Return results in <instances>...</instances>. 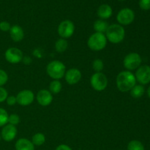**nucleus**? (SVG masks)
<instances>
[{
    "label": "nucleus",
    "instance_id": "1",
    "mask_svg": "<svg viewBox=\"0 0 150 150\" xmlns=\"http://www.w3.org/2000/svg\"><path fill=\"white\" fill-rule=\"evenodd\" d=\"M136 83V77L133 73L128 70L120 72L117 76V86L120 92H126L130 91Z\"/></svg>",
    "mask_w": 150,
    "mask_h": 150
},
{
    "label": "nucleus",
    "instance_id": "2",
    "mask_svg": "<svg viewBox=\"0 0 150 150\" xmlns=\"http://www.w3.org/2000/svg\"><path fill=\"white\" fill-rule=\"evenodd\" d=\"M125 36V31L123 26L120 24L114 23L108 26L106 32L105 37L107 40L110 41L111 43L117 44L121 42L124 40Z\"/></svg>",
    "mask_w": 150,
    "mask_h": 150
},
{
    "label": "nucleus",
    "instance_id": "3",
    "mask_svg": "<svg viewBox=\"0 0 150 150\" xmlns=\"http://www.w3.org/2000/svg\"><path fill=\"white\" fill-rule=\"evenodd\" d=\"M46 71L50 77L54 80H59L64 76L66 67L62 62L59 60H54L47 65Z\"/></svg>",
    "mask_w": 150,
    "mask_h": 150
},
{
    "label": "nucleus",
    "instance_id": "4",
    "mask_svg": "<svg viewBox=\"0 0 150 150\" xmlns=\"http://www.w3.org/2000/svg\"><path fill=\"white\" fill-rule=\"evenodd\" d=\"M107 38L103 33L95 32L89 38L87 45L91 50L95 51H99L104 49L106 46Z\"/></svg>",
    "mask_w": 150,
    "mask_h": 150
},
{
    "label": "nucleus",
    "instance_id": "5",
    "mask_svg": "<svg viewBox=\"0 0 150 150\" xmlns=\"http://www.w3.org/2000/svg\"><path fill=\"white\" fill-rule=\"evenodd\" d=\"M90 83L95 90L101 92L108 86V79L103 73H95L90 79Z\"/></svg>",
    "mask_w": 150,
    "mask_h": 150
},
{
    "label": "nucleus",
    "instance_id": "6",
    "mask_svg": "<svg viewBox=\"0 0 150 150\" xmlns=\"http://www.w3.org/2000/svg\"><path fill=\"white\" fill-rule=\"evenodd\" d=\"M142 57L137 53H130L124 59L123 64L127 70H133L138 69L142 64Z\"/></svg>",
    "mask_w": 150,
    "mask_h": 150
},
{
    "label": "nucleus",
    "instance_id": "7",
    "mask_svg": "<svg viewBox=\"0 0 150 150\" xmlns=\"http://www.w3.org/2000/svg\"><path fill=\"white\" fill-rule=\"evenodd\" d=\"M135 19V13L133 10L130 8H123L120 10L117 16V20L120 25L130 24Z\"/></svg>",
    "mask_w": 150,
    "mask_h": 150
},
{
    "label": "nucleus",
    "instance_id": "8",
    "mask_svg": "<svg viewBox=\"0 0 150 150\" xmlns=\"http://www.w3.org/2000/svg\"><path fill=\"white\" fill-rule=\"evenodd\" d=\"M75 32V25L71 21H62L58 26V34L62 38H69L73 36Z\"/></svg>",
    "mask_w": 150,
    "mask_h": 150
},
{
    "label": "nucleus",
    "instance_id": "9",
    "mask_svg": "<svg viewBox=\"0 0 150 150\" xmlns=\"http://www.w3.org/2000/svg\"><path fill=\"white\" fill-rule=\"evenodd\" d=\"M5 59L11 64H17L22 61L23 55L22 51L17 48H10L4 54Z\"/></svg>",
    "mask_w": 150,
    "mask_h": 150
},
{
    "label": "nucleus",
    "instance_id": "10",
    "mask_svg": "<svg viewBox=\"0 0 150 150\" xmlns=\"http://www.w3.org/2000/svg\"><path fill=\"white\" fill-rule=\"evenodd\" d=\"M136 81L142 85L147 84L150 82V67L148 65L140 66L135 75Z\"/></svg>",
    "mask_w": 150,
    "mask_h": 150
},
{
    "label": "nucleus",
    "instance_id": "11",
    "mask_svg": "<svg viewBox=\"0 0 150 150\" xmlns=\"http://www.w3.org/2000/svg\"><path fill=\"white\" fill-rule=\"evenodd\" d=\"M34 99H35L34 93L29 89H24V90L21 91L16 96L17 103L22 106L29 105L33 103Z\"/></svg>",
    "mask_w": 150,
    "mask_h": 150
},
{
    "label": "nucleus",
    "instance_id": "12",
    "mask_svg": "<svg viewBox=\"0 0 150 150\" xmlns=\"http://www.w3.org/2000/svg\"><path fill=\"white\" fill-rule=\"evenodd\" d=\"M17 128L16 126L10 124L6 125L1 130V137L5 142H10L14 140L15 138L17 136Z\"/></svg>",
    "mask_w": 150,
    "mask_h": 150
},
{
    "label": "nucleus",
    "instance_id": "13",
    "mask_svg": "<svg viewBox=\"0 0 150 150\" xmlns=\"http://www.w3.org/2000/svg\"><path fill=\"white\" fill-rule=\"evenodd\" d=\"M65 81L70 85L76 84L80 81L81 79V73L77 68H71L65 72L64 74Z\"/></svg>",
    "mask_w": 150,
    "mask_h": 150
},
{
    "label": "nucleus",
    "instance_id": "14",
    "mask_svg": "<svg viewBox=\"0 0 150 150\" xmlns=\"http://www.w3.org/2000/svg\"><path fill=\"white\" fill-rule=\"evenodd\" d=\"M37 100L42 106H48L53 100L52 94L46 89H41L38 92Z\"/></svg>",
    "mask_w": 150,
    "mask_h": 150
},
{
    "label": "nucleus",
    "instance_id": "15",
    "mask_svg": "<svg viewBox=\"0 0 150 150\" xmlns=\"http://www.w3.org/2000/svg\"><path fill=\"white\" fill-rule=\"evenodd\" d=\"M10 35L14 42H20L24 38V32L20 26L14 25L10 28Z\"/></svg>",
    "mask_w": 150,
    "mask_h": 150
},
{
    "label": "nucleus",
    "instance_id": "16",
    "mask_svg": "<svg viewBox=\"0 0 150 150\" xmlns=\"http://www.w3.org/2000/svg\"><path fill=\"white\" fill-rule=\"evenodd\" d=\"M98 16L102 20H105L108 19L112 16L113 10L112 8L110 5L107 4H101L98 9Z\"/></svg>",
    "mask_w": 150,
    "mask_h": 150
},
{
    "label": "nucleus",
    "instance_id": "17",
    "mask_svg": "<svg viewBox=\"0 0 150 150\" xmlns=\"http://www.w3.org/2000/svg\"><path fill=\"white\" fill-rule=\"evenodd\" d=\"M16 150H35V145L27 139H20L15 144Z\"/></svg>",
    "mask_w": 150,
    "mask_h": 150
},
{
    "label": "nucleus",
    "instance_id": "18",
    "mask_svg": "<svg viewBox=\"0 0 150 150\" xmlns=\"http://www.w3.org/2000/svg\"><path fill=\"white\" fill-rule=\"evenodd\" d=\"M108 26H109V25L108 24V23H107L105 20H102V19L97 20L94 23L93 25L94 29L95 30V32L103 34H104V32H106Z\"/></svg>",
    "mask_w": 150,
    "mask_h": 150
},
{
    "label": "nucleus",
    "instance_id": "19",
    "mask_svg": "<svg viewBox=\"0 0 150 150\" xmlns=\"http://www.w3.org/2000/svg\"><path fill=\"white\" fill-rule=\"evenodd\" d=\"M145 89L144 87L143 86V85H135L133 88L130 90V95L133 97V98H140L141 97H142L144 94Z\"/></svg>",
    "mask_w": 150,
    "mask_h": 150
},
{
    "label": "nucleus",
    "instance_id": "20",
    "mask_svg": "<svg viewBox=\"0 0 150 150\" xmlns=\"http://www.w3.org/2000/svg\"><path fill=\"white\" fill-rule=\"evenodd\" d=\"M68 42L64 38H60L55 42V50L58 53H63L67 50Z\"/></svg>",
    "mask_w": 150,
    "mask_h": 150
},
{
    "label": "nucleus",
    "instance_id": "21",
    "mask_svg": "<svg viewBox=\"0 0 150 150\" xmlns=\"http://www.w3.org/2000/svg\"><path fill=\"white\" fill-rule=\"evenodd\" d=\"M62 87V83L59 81L54 80L51 82L49 85V92L51 94L57 95L61 92Z\"/></svg>",
    "mask_w": 150,
    "mask_h": 150
},
{
    "label": "nucleus",
    "instance_id": "22",
    "mask_svg": "<svg viewBox=\"0 0 150 150\" xmlns=\"http://www.w3.org/2000/svg\"><path fill=\"white\" fill-rule=\"evenodd\" d=\"M32 142L35 146H41L45 142V136L41 133H38L32 138Z\"/></svg>",
    "mask_w": 150,
    "mask_h": 150
},
{
    "label": "nucleus",
    "instance_id": "23",
    "mask_svg": "<svg viewBox=\"0 0 150 150\" xmlns=\"http://www.w3.org/2000/svg\"><path fill=\"white\" fill-rule=\"evenodd\" d=\"M127 150H144V146L138 140H133L127 144Z\"/></svg>",
    "mask_w": 150,
    "mask_h": 150
},
{
    "label": "nucleus",
    "instance_id": "24",
    "mask_svg": "<svg viewBox=\"0 0 150 150\" xmlns=\"http://www.w3.org/2000/svg\"><path fill=\"white\" fill-rule=\"evenodd\" d=\"M8 114L4 108H0V127L6 125L8 122Z\"/></svg>",
    "mask_w": 150,
    "mask_h": 150
},
{
    "label": "nucleus",
    "instance_id": "25",
    "mask_svg": "<svg viewBox=\"0 0 150 150\" xmlns=\"http://www.w3.org/2000/svg\"><path fill=\"white\" fill-rule=\"evenodd\" d=\"M92 67L96 73H101L104 67V64L103 61L100 59H96L92 62Z\"/></svg>",
    "mask_w": 150,
    "mask_h": 150
},
{
    "label": "nucleus",
    "instance_id": "26",
    "mask_svg": "<svg viewBox=\"0 0 150 150\" xmlns=\"http://www.w3.org/2000/svg\"><path fill=\"white\" fill-rule=\"evenodd\" d=\"M20 122V117L18 114H10L8 117V123L10 125L16 126Z\"/></svg>",
    "mask_w": 150,
    "mask_h": 150
},
{
    "label": "nucleus",
    "instance_id": "27",
    "mask_svg": "<svg viewBox=\"0 0 150 150\" xmlns=\"http://www.w3.org/2000/svg\"><path fill=\"white\" fill-rule=\"evenodd\" d=\"M8 81V76L4 70L0 69V86L5 84Z\"/></svg>",
    "mask_w": 150,
    "mask_h": 150
},
{
    "label": "nucleus",
    "instance_id": "28",
    "mask_svg": "<svg viewBox=\"0 0 150 150\" xmlns=\"http://www.w3.org/2000/svg\"><path fill=\"white\" fill-rule=\"evenodd\" d=\"M139 7L143 10H150V0H139Z\"/></svg>",
    "mask_w": 150,
    "mask_h": 150
},
{
    "label": "nucleus",
    "instance_id": "29",
    "mask_svg": "<svg viewBox=\"0 0 150 150\" xmlns=\"http://www.w3.org/2000/svg\"><path fill=\"white\" fill-rule=\"evenodd\" d=\"M7 97H8L7 91L4 88L0 86V103H2L4 100H6Z\"/></svg>",
    "mask_w": 150,
    "mask_h": 150
},
{
    "label": "nucleus",
    "instance_id": "30",
    "mask_svg": "<svg viewBox=\"0 0 150 150\" xmlns=\"http://www.w3.org/2000/svg\"><path fill=\"white\" fill-rule=\"evenodd\" d=\"M11 26H10V23L7 21H1L0 22V30L2 32H8L10 31Z\"/></svg>",
    "mask_w": 150,
    "mask_h": 150
},
{
    "label": "nucleus",
    "instance_id": "31",
    "mask_svg": "<svg viewBox=\"0 0 150 150\" xmlns=\"http://www.w3.org/2000/svg\"><path fill=\"white\" fill-rule=\"evenodd\" d=\"M6 101H7V105H10V106H12V105H14L15 104L17 103V100H16V97L15 96H8L7 98V99H6Z\"/></svg>",
    "mask_w": 150,
    "mask_h": 150
},
{
    "label": "nucleus",
    "instance_id": "32",
    "mask_svg": "<svg viewBox=\"0 0 150 150\" xmlns=\"http://www.w3.org/2000/svg\"><path fill=\"white\" fill-rule=\"evenodd\" d=\"M55 150H72V149L66 144H60L56 148Z\"/></svg>",
    "mask_w": 150,
    "mask_h": 150
},
{
    "label": "nucleus",
    "instance_id": "33",
    "mask_svg": "<svg viewBox=\"0 0 150 150\" xmlns=\"http://www.w3.org/2000/svg\"><path fill=\"white\" fill-rule=\"evenodd\" d=\"M22 61L23 62V63H24L25 64H29L31 62H32V59H31V58L29 57H23Z\"/></svg>",
    "mask_w": 150,
    "mask_h": 150
},
{
    "label": "nucleus",
    "instance_id": "34",
    "mask_svg": "<svg viewBox=\"0 0 150 150\" xmlns=\"http://www.w3.org/2000/svg\"><path fill=\"white\" fill-rule=\"evenodd\" d=\"M147 95H148V97H149V98H150V86L147 89Z\"/></svg>",
    "mask_w": 150,
    "mask_h": 150
},
{
    "label": "nucleus",
    "instance_id": "35",
    "mask_svg": "<svg viewBox=\"0 0 150 150\" xmlns=\"http://www.w3.org/2000/svg\"><path fill=\"white\" fill-rule=\"evenodd\" d=\"M118 1H125V0H118Z\"/></svg>",
    "mask_w": 150,
    "mask_h": 150
},
{
    "label": "nucleus",
    "instance_id": "36",
    "mask_svg": "<svg viewBox=\"0 0 150 150\" xmlns=\"http://www.w3.org/2000/svg\"><path fill=\"white\" fill-rule=\"evenodd\" d=\"M1 136H0V142H1Z\"/></svg>",
    "mask_w": 150,
    "mask_h": 150
}]
</instances>
